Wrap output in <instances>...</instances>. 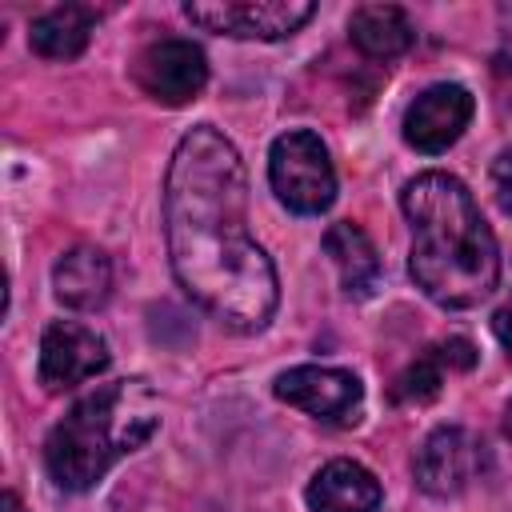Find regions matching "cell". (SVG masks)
I'll return each instance as SVG.
<instances>
[{
  "label": "cell",
  "mask_w": 512,
  "mask_h": 512,
  "mask_svg": "<svg viewBox=\"0 0 512 512\" xmlns=\"http://www.w3.org/2000/svg\"><path fill=\"white\" fill-rule=\"evenodd\" d=\"M276 396L324 424H348L364 404V384L344 368L300 364L276 376Z\"/></svg>",
  "instance_id": "cell-7"
},
{
  "label": "cell",
  "mask_w": 512,
  "mask_h": 512,
  "mask_svg": "<svg viewBox=\"0 0 512 512\" xmlns=\"http://www.w3.org/2000/svg\"><path fill=\"white\" fill-rule=\"evenodd\" d=\"M492 332H496V340L504 344V352L512 356V304H504V308L492 316Z\"/></svg>",
  "instance_id": "cell-19"
},
{
  "label": "cell",
  "mask_w": 512,
  "mask_h": 512,
  "mask_svg": "<svg viewBox=\"0 0 512 512\" xmlns=\"http://www.w3.org/2000/svg\"><path fill=\"white\" fill-rule=\"evenodd\" d=\"M380 500V480L356 460H332L308 484L312 512H380Z\"/></svg>",
  "instance_id": "cell-12"
},
{
  "label": "cell",
  "mask_w": 512,
  "mask_h": 512,
  "mask_svg": "<svg viewBox=\"0 0 512 512\" xmlns=\"http://www.w3.org/2000/svg\"><path fill=\"white\" fill-rule=\"evenodd\" d=\"M4 512H24V504H20L16 492H4Z\"/></svg>",
  "instance_id": "cell-20"
},
{
  "label": "cell",
  "mask_w": 512,
  "mask_h": 512,
  "mask_svg": "<svg viewBox=\"0 0 512 512\" xmlns=\"http://www.w3.org/2000/svg\"><path fill=\"white\" fill-rule=\"evenodd\" d=\"M440 380H444V364H440L436 352H428V356H420L416 364H408L400 372L392 396L404 400V404H428V400L440 396Z\"/></svg>",
  "instance_id": "cell-16"
},
{
  "label": "cell",
  "mask_w": 512,
  "mask_h": 512,
  "mask_svg": "<svg viewBox=\"0 0 512 512\" xmlns=\"http://www.w3.org/2000/svg\"><path fill=\"white\" fill-rule=\"evenodd\" d=\"M348 36L372 60H392V56L408 52L416 40L404 8H396V4H360L348 20Z\"/></svg>",
  "instance_id": "cell-14"
},
{
  "label": "cell",
  "mask_w": 512,
  "mask_h": 512,
  "mask_svg": "<svg viewBox=\"0 0 512 512\" xmlns=\"http://www.w3.org/2000/svg\"><path fill=\"white\" fill-rule=\"evenodd\" d=\"M132 76L144 96H152L156 104L180 108L204 92L208 60L192 40H156L136 56Z\"/></svg>",
  "instance_id": "cell-6"
},
{
  "label": "cell",
  "mask_w": 512,
  "mask_h": 512,
  "mask_svg": "<svg viewBox=\"0 0 512 512\" xmlns=\"http://www.w3.org/2000/svg\"><path fill=\"white\" fill-rule=\"evenodd\" d=\"M484 472V444L464 428H436L416 452V484L428 496H460Z\"/></svg>",
  "instance_id": "cell-9"
},
{
  "label": "cell",
  "mask_w": 512,
  "mask_h": 512,
  "mask_svg": "<svg viewBox=\"0 0 512 512\" xmlns=\"http://www.w3.org/2000/svg\"><path fill=\"white\" fill-rule=\"evenodd\" d=\"M108 344L76 320H56L40 336V384L48 392L76 388L108 368Z\"/></svg>",
  "instance_id": "cell-8"
},
{
  "label": "cell",
  "mask_w": 512,
  "mask_h": 512,
  "mask_svg": "<svg viewBox=\"0 0 512 512\" xmlns=\"http://www.w3.org/2000/svg\"><path fill=\"white\" fill-rule=\"evenodd\" d=\"M432 352H436V356H440V364H448V368H472V364H476V348H472L468 340H460V336H452V340L436 344Z\"/></svg>",
  "instance_id": "cell-18"
},
{
  "label": "cell",
  "mask_w": 512,
  "mask_h": 512,
  "mask_svg": "<svg viewBox=\"0 0 512 512\" xmlns=\"http://www.w3.org/2000/svg\"><path fill=\"white\" fill-rule=\"evenodd\" d=\"M324 252L340 272V288L352 300H368L380 288V256L376 244L368 240V232L352 220H340L324 232Z\"/></svg>",
  "instance_id": "cell-13"
},
{
  "label": "cell",
  "mask_w": 512,
  "mask_h": 512,
  "mask_svg": "<svg viewBox=\"0 0 512 512\" xmlns=\"http://www.w3.org/2000/svg\"><path fill=\"white\" fill-rule=\"evenodd\" d=\"M160 428V400L144 380H116L80 396L44 440V468L64 492L96 488L116 460Z\"/></svg>",
  "instance_id": "cell-3"
},
{
  "label": "cell",
  "mask_w": 512,
  "mask_h": 512,
  "mask_svg": "<svg viewBox=\"0 0 512 512\" xmlns=\"http://www.w3.org/2000/svg\"><path fill=\"white\" fill-rule=\"evenodd\" d=\"M400 208L412 228L408 272L440 308H476L500 284V248L472 192L448 172H420L404 184Z\"/></svg>",
  "instance_id": "cell-2"
},
{
  "label": "cell",
  "mask_w": 512,
  "mask_h": 512,
  "mask_svg": "<svg viewBox=\"0 0 512 512\" xmlns=\"http://www.w3.org/2000/svg\"><path fill=\"white\" fill-rule=\"evenodd\" d=\"M492 192H496V204L512 216V148H504L492 160Z\"/></svg>",
  "instance_id": "cell-17"
},
{
  "label": "cell",
  "mask_w": 512,
  "mask_h": 512,
  "mask_svg": "<svg viewBox=\"0 0 512 512\" xmlns=\"http://www.w3.org/2000/svg\"><path fill=\"white\" fill-rule=\"evenodd\" d=\"M52 288H56V300L64 308L96 312L112 296V260L92 244H76L56 260Z\"/></svg>",
  "instance_id": "cell-11"
},
{
  "label": "cell",
  "mask_w": 512,
  "mask_h": 512,
  "mask_svg": "<svg viewBox=\"0 0 512 512\" xmlns=\"http://www.w3.org/2000/svg\"><path fill=\"white\" fill-rule=\"evenodd\" d=\"M164 236L176 284L232 332H260L280 280L248 232V176L236 144L196 124L180 136L164 176Z\"/></svg>",
  "instance_id": "cell-1"
},
{
  "label": "cell",
  "mask_w": 512,
  "mask_h": 512,
  "mask_svg": "<svg viewBox=\"0 0 512 512\" xmlns=\"http://www.w3.org/2000/svg\"><path fill=\"white\" fill-rule=\"evenodd\" d=\"M268 180L280 204L300 216H320L336 200V168L328 160L324 140L308 128H292L272 140Z\"/></svg>",
  "instance_id": "cell-4"
},
{
  "label": "cell",
  "mask_w": 512,
  "mask_h": 512,
  "mask_svg": "<svg viewBox=\"0 0 512 512\" xmlns=\"http://www.w3.org/2000/svg\"><path fill=\"white\" fill-rule=\"evenodd\" d=\"M504 432L512 436V400H508V408H504Z\"/></svg>",
  "instance_id": "cell-21"
},
{
  "label": "cell",
  "mask_w": 512,
  "mask_h": 512,
  "mask_svg": "<svg viewBox=\"0 0 512 512\" xmlns=\"http://www.w3.org/2000/svg\"><path fill=\"white\" fill-rule=\"evenodd\" d=\"M316 12L312 0H188L184 16L232 40H284Z\"/></svg>",
  "instance_id": "cell-5"
},
{
  "label": "cell",
  "mask_w": 512,
  "mask_h": 512,
  "mask_svg": "<svg viewBox=\"0 0 512 512\" xmlns=\"http://www.w3.org/2000/svg\"><path fill=\"white\" fill-rule=\"evenodd\" d=\"M92 24H96V12H92V8H84V4H64V8H52V12H44V16L32 20L28 44H32V52L44 56V60H76V56L88 48Z\"/></svg>",
  "instance_id": "cell-15"
},
{
  "label": "cell",
  "mask_w": 512,
  "mask_h": 512,
  "mask_svg": "<svg viewBox=\"0 0 512 512\" xmlns=\"http://www.w3.org/2000/svg\"><path fill=\"white\" fill-rule=\"evenodd\" d=\"M476 104H472V92L460 88V84H432L428 92H420L408 112H404V140L416 148V152H444L452 148L468 120H472Z\"/></svg>",
  "instance_id": "cell-10"
}]
</instances>
